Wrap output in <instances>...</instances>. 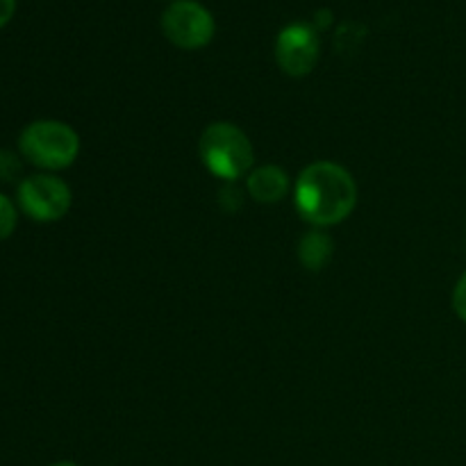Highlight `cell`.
Returning a JSON list of instances; mask_svg holds the SVG:
<instances>
[{"mask_svg":"<svg viewBox=\"0 0 466 466\" xmlns=\"http://www.w3.org/2000/svg\"><path fill=\"white\" fill-rule=\"evenodd\" d=\"M330 21H332L330 12H319V14H317V23H314V25L328 27V25H330Z\"/></svg>","mask_w":466,"mask_h":466,"instance_id":"cell-13","label":"cell"},{"mask_svg":"<svg viewBox=\"0 0 466 466\" xmlns=\"http://www.w3.org/2000/svg\"><path fill=\"white\" fill-rule=\"evenodd\" d=\"M53 466H77V464H73V462H57V464H53Z\"/></svg>","mask_w":466,"mask_h":466,"instance_id":"cell-14","label":"cell"},{"mask_svg":"<svg viewBox=\"0 0 466 466\" xmlns=\"http://www.w3.org/2000/svg\"><path fill=\"white\" fill-rule=\"evenodd\" d=\"M332 253H335V244H332L330 237L323 235V232L314 230L300 239L299 258L300 262H303V267L309 268V271H321V268L330 262Z\"/></svg>","mask_w":466,"mask_h":466,"instance_id":"cell-8","label":"cell"},{"mask_svg":"<svg viewBox=\"0 0 466 466\" xmlns=\"http://www.w3.org/2000/svg\"><path fill=\"white\" fill-rule=\"evenodd\" d=\"M453 309L460 319L466 323V271L462 273V278L458 280V287L453 291Z\"/></svg>","mask_w":466,"mask_h":466,"instance_id":"cell-11","label":"cell"},{"mask_svg":"<svg viewBox=\"0 0 466 466\" xmlns=\"http://www.w3.org/2000/svg\"><path fill=\"white\" fill-rule=\"evenodd\" d=\"M214 18L196 0H176L162 14V30L177 48H203L214 36Z\"/></svg>","mask_w":466,"mask_h":466,"instance_id":"cell-4","label":"cell"},{"mask_svg":"<svg viewBox=\"0 0 466 466\" xmlns=\"http://www.w3.org/2000/svg\"><path fill=\"white\" fill-rule=\"evenodd\" d=\"M198 155L208 171L221 180H239L255 162L253 144L232 123H212L198 141Z\"/></svg>","mask_w":466,"mask_h":466,"instance_id":"cell-2","label":"cell"},{"mask_svg":"<svg viewBox=\"0 0 466 466\" xmlns=\"http://www.w3.org/2000/svg\"><path fill=\"white\" fill-rule=\"evenodd\" d=\"M18 205L35 221H59L71 208V189L55 176L25 177L18 185Z\"/></svg>","mask_w":466,"mask_h":466,"instance_id":"cell-5","label":"cell"},{"mask_svg":"<svg viewBox=\"0 0 466 466\" xmlns=\"http://www.w3.org/2000/svg\"><path fill=\"white\" fill-rule=\"evenodd\" d=\"M14 9H16V0H0V27L14 16Z\"/></svg>","mask_w":466,"mask_h":466,"instance_id":"cell-12","label":"cell"},{"mask_svg":"<svg viewBox=\"0 0 466 466\" xmlns=\"http://www.w3.org/2000/svg\"><path fill=\"white\" fill-rule=\"evenodd\" d=\"M358 187L335 162H314L296 180V209L314 226H335L353 212Z\"/></svg>","mask_w":466,"mask_h":466,"instance_id":"cell-1","label":"cell"},{"mask_svg":"<svg viewBox=\"0 0 466 466\" xmlns=\"http://www.w3.org/2000/svg\"><path fill=\"white\" fill-rule=\"evenodd\" d=\"M16 228V208L5 194H0V239H7Z\"/></svg>","mask_w":466,"mask_h":466,"instance_id":"cell-9","label":"cell"},{"mask_svg":"<svg viewBox=\"0 0 466 466\" xmlns=\"http://www.w3.org/2000/svg\"><path fill=\"white\" fill-rule=\"evenodd\" d=\"M21 176V159L12 150H0V180L12 182Z\"/></svg>","mask_w":466,"mask_h":466,"instance_id":"cell-10","label":"cell"},{"mask_svg":"<svg viewBox=\"0 0 466 466\" xmlns=\"http://www.w3.org/2000/svg\"><path fill=\"white\" fill-rule=\"evenodd\" d=\"M287 189H289V180L285 171L278 167L255 168L248 176V191L259 203H278L285 198Z\"/></svg>","mask_w":466,"mask_h":466,"instance_id":"cell-7","label":"cell"},{"mask_svg":"<svg viewBox=\"0 0 466 466\" xmlns=\"http://www.w3.org/2000/svg\"><path fill=\"white\" fill-rule=\"evenodd\" d=\"M23 157L39 168L59 171L76 162L80 139L76 130L62 121H35L18 137Z\"/></svg>","mask_w":466,"mask_h":466,"instance_id":"cell-3","label":"cell"},{"mask_svg":"<svg viewBox=\"0 0 466 466\" xmlns=\"http://www.w3.org/2000/svg\"><path fill=\"white\" fill-rule=\"evenodd\" d=\"M276 59L287 76H308L319 59V35L308 23L282 27L276 41Z\"/></svg>","mask_w":466,"mask_h":466,"instance_id":"cell-6","label":"cell"}]
</instances>
